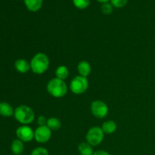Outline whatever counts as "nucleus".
I'll return each mask as SVG.
<instances>
[{
	"instance_id": "f257e3e1",
	"label": "nucleus",
	"mask_w": 155,
	"mask_h": 155,
	"mask_svg": "<svg viewBox=\"0 0 155 155\" xmlns=\"http://www.w3.org/2000/svg\"><path fill=\"white\" fill-rule=\"evenodd\" d=\"M30 64V69L34 74H42L48 70L49 59L45 53L39 52L33 56Z\"/></svg>"
},
{
	"instance_id": "f03ea898",
	"label": "nucleus",
	"mask_w": 155,
	"mask_h": 155,
	"mask_svg": "<svg viewBox=\"0 0 155 155\" xmlns=\"http://www.w3.org/2000/svg\"><path fill=\"white\" fill-rule=\"evenodd\" d=\"M47 92L54 98H62L68 92V86L64 80L53 78L47 84Z\"/></svg>"
},
{
	"instance_id": "7ed1b4c3",
	"label": "nucleus",
	"mask_w": 155,
	"mask_h": 155,
	"mask_svg": "<svg viewBox=\"0 0 155 155\" xmlns=\"http://www.w3.org/2000/svg\"><path fill=\"white\" fill-rule=\"evenodd\" d=\"M14 115L15 119L23 125H28L33 123L35 119L34 111L27 105H20L16 107Z\"/></svg>"
},
{
	"instance_id": "20e7f679",
	"label": "nucleus",
	"mask_w": 155,
	"mask_h": 155,
	"mask_svg": "<svg viewBox=\"0 0 155 155\" xmlns=\"http://www.w3.org/2000/svg\"><path fill=\"white\" fill-rule=\"evenodd\" d=\"M89 87V81L87 78L83 76H77L71 82L70 89L73 93L76 95H81L87 90Z\"/></svg>"
},
{
	"instance_id": "39448f33",
	"label": "nucleus",
	"mask_w": 155,
	"mask_h": 155,
	"mask_svg": "<svg viewBox=\"0 0 155 155\" xmlns=\"http://www.w3.org/2000/svg\"><path fill=\"white\" fill-rule=\"evenodd\" d=\"M104 136V133L101 127H93L88 130L86 139L88 143L94 147L100 145L102 142Z\"/></svg>"
},
{
	"instance_id": "423d86ee",
	"label": "nucleus",
	"mask_w": 155,
	"mask_h": 155,
	"mask_svg": "<svg viewBox=\"0 0 155 155\" xmlns=\"http://www.w3.org/2000/svg\"><path fill=\"white\" fill-rule=\"evenodd\" d=\"M90 110L94 117L99 119L105 117L108 114V107L104 101L95 100L91 104Z\"/></svg>"
},
{
	"instance_id": "0eeeda50",
	"label": "nucleus",
	"mask_w": 155,
	"mask_h": 155,
	"mask_svg": "<svg viewBox=\"0 0 155 155\" xmlns=\"http://www.w3.org/2000/svg\"><path fill=\"white\" fill-rule=\"evenodd\" d=\"M51 137V130L47 126L39 127L34 131V139L39 143H45Z\"/></svg>"
},
{
	"instance_id": "6e6552de",
	"label": "nucleus",
	"mask_w": 155,
	"mask_h": 155,
	"mask_svg": "<svg viewBox=\"0 0 155 155\" xmlns=\"http://www.w3.org/2000/svg\"><path fill=\"white\" fill-rule=\"evenodd\" d=\"M16 135L18 139L23 142H31L34 139V131L27 125H23L16 130Z\"/></svg>"
},
{
	"instance_id": "1a4fd4ad",
	"label": "nucleus",
	"mask_w": 155,
	"mask_h": 155,
	"mask_svg": "<svg viewBox=\"0 0 155 155\" xmlns=\"http://www.w3.org/2000/svg\"><path fill=\"white\" fill-rule=\"evenodd\" d=\"M15 68L19 73L26 74L30 70V64L25 59L20 58L15 61Z\"/></svg>"
},
{
	"instance_id": "9d476101",
	"label": "nucleus",
	"mask_w": 155,
	"mask_h": 155,
	"mask_svg": "<svg viewBox=\"0 0 155 155\" xmlns=\"http://www.w3.org/2000/svg\"><path fill=\"white\" fill-rule=\"evenodd\" d=\"M77 70L80 76L87 77L90 74L92 68L90 64L86 61H82L77 65Z\"/></svg>"
},
{
	"instance_id": "9b49d317",
	"label": "nucleus",
	"mask_w": 155,
	"mask_h": 155,
	"mask_svg": "<svg viewBox=\"0 0 155 155\" xmlns=\"http://www.w3.org/2000/svg\"><path fill=\"white\" fill-rule=\"evenodd\" d=\"M14 113L15 110L10 104L5 101L0 103V115L5 117H9L14 115Z\"/></svg>"
},
{
	"instance_id": "f8f14e48",
	"label": "nucleus",
	"mask_w": 155,
	"mask_h": 155,
	"mask_svg": "<svg viewBox=\"0 0 155 155\" xmlns=\"http://www.w3.org/2000/svg\"><path fill=\"white\" fill-rule=\"evenodd\" d=\"M43 0H24L26 7L31 12H37L41 8Z\"/></svg>"
},
{
	"instance_id": "ddd939ff",
	"label": "nucleus",
	"mask_w": 155,
	"mask_h": 155,
	"mask_svg": "<svg viewBox=\"0 0 155 155\" xmlns=\"http://www.w3.org/2000/svg\"><path fill=\"white\" fill-rule=\"evenodd\" d=\"M101 129L105 134H112L116 131L117 124L113 120H107L103 123Z\"/></svg>"
},
{
	"instance_id": "4468645a",
	"label": "nucleus",
	"mask_w": 155,
	"mask_h": 155,
	"mask_svg": "<svg viewBox=\"0 0 155 155\" xmlns=\"http://www.w3.org/2000/svg\"><path fill=\"white\" fill-rule=\"evenodd\" d=\"M11 148H12V151L13 152V154L15 155H21L24 150V142L20 139H15L12 142Z\"/></svg>"
},
{
	"instance_id": "2eb2a0df",
	"label": "nucleus",
	"mask_w": 155,
	"mask_h": 155,
	"mask_svg": "<svg viewBox=\"0 0 155 155\" xmlns=\"http://www.w3.org/2000/svg\"><path fill=\"white\" fill-rule=\"evenodd\" d=\"M78 151L81 155H93L94 151L92 145L88 142H82L79 145Z\"/></svg>"
},
{
	"instance_id": "dca6fc26",
	"label": "nucleus",
	"mask_w": 155,
	"mask_h": 155,
	"mask_svg": "<svg viewBox=\"0 0 155 155\" xmlns=\"http://www.w3.org/2000/svg\"><path fill=\"white\" fill-rule=\"evenodd\" d=\"M55 76L56 78L64 81V80H66L68 77V76H69L68 68L66 66H64V65L59 66L55 71Z\"/></svg>"
},
{
	"instance_id": "f3484780",
	"label": "nucleus",
	"mask_w": 155,
	"mask_h": 155,
	"mask_svg": "<svg viewBox=\"0 0 155 155\" xmlns=\"http://www.w3.org/2000/svg\"><path fill=\"white\" fill-rule=\"evenodd\" d=\"M47 127L51 130H58L61 127V123L60 120L56 117H51L47 120Z\"/></svg>"
},
{
	"instance_id": "a211bd4d",
	"label": "nucleus",
	"mask_w": 155,
	"mask_h": 155,
	"mask_svg": "<svg viewBox=\"0 0 155 155\" xmlns=\"http://www.w3.org/2000/svg\"><path fill=\"white\" fill-rule=\"evenodd\" d=\"M73 2L77 8L84 9L89 5L90 0H73Z\"/></svg>"
},
{
	"instance_id": "6ab92c4d",
	"label": "nucleus",
	"mask_w": 155,
	"mask_h": 155,
	"mask_svg": "<svg viewBox=\"0 0 155 155\" xmlns=\"http://www.w3.org/2000/svg\"><path fill=\"white\" fill-rule=\"evenodd\" d=\"M30 155H48V151L43 147H38L32 151Z\"/></svg>"
},
{
	"instance_id": "aec40b11",
	"label": "nucleus",
	"mask_w": 155,
	"mask_h": 155,
	"mask_svg": "<svg viewBox=\"0 0 155 155\" xmlns=\"http://www.w3.org/2000/svg\"><path fill=\"white\" fill-rule=\"evenodd\" d=\"M101 12L104 14V15H110L113 12V7L112 5L110 3H103V5L101 7Z\"/></svg>"
},
{
	"instance_id": "412c9836",
	"label": "nucleus",
	"mask_w": 155,
	"mask_h": 155,
	"mask_svg": "<svg viewBox=\"0 0 155 155\" xmlns=\"http://www.w3.org/2000/svg\"><path fill=\"white\" fill-rule=\"evenodd\" d=\"M127 0H111V5L116 8H122L126 5Z\"/></svg>"
},
{
	"instance_id": "4be33fe9",
	"label": "nucleus",
	"mask_w": 155,
	"mask_h": 155,
	"mask_svg": "<svg viewBox=\"0 0 155 155\" xmlns=\"http://www.w3.org/2000/svg\"><path fill=\"white\" fill-rule=\"evenodd\" d=\"M47 120L45 116H39L37 119V124L39 125V127H42V126H46L47 124Z\"/></svg>"
},
{
	"instance_id": "5701e85b",
	"label": "nucleus",
	"mask_w": 155,
	"mask_h": 155,
	"mask_svg": "<svg viewBox=\"0 0 155 155\" xmlns=\"http://www.w3.org/2000/svg\"><path fill=\"white\" fill-rule=\"evenodd\" d=\"M93 155H110V154L105 151H103V150H98V151H96L95 152H94Z\"/></svg>"
},
{
	"instance_id": "b1692460",
	"label": "nucleus",
	"mask_w": 155,
	"mask_h": 155,
	"mask_svg": "<svg viewBox=\"0 0 155 155\" xmlns=\"http://www.w3.org/2000/svg\"><path fill=\"white\" fill-rule=\"evenodd\" d=\"M98 2H103V3H106L107 2L109 1V0H97Z\"/></svg>"
}]
</instances>
